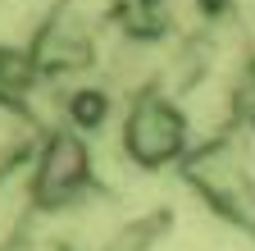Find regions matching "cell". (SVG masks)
<instances>
[{
    "instance_id": "1",
    "label": "cell",
    "mask_w": 255,
    "mask_h": 251,
    "mask_svg": "<svg viewBox=\"0 0 255 251\" xmlns=\"http://www.w3.org/2000/svg\"><path fill=\"white\" fill-rule=\"evenodd\" d=\"M123 151L146 169H159V165L178 160L187 151V114L169 96H159V91L137 96L128 119H123Z\"/></svg>"
},
{
    "instance_id": "3",
    "label": "cell",
    "mask_w": 255,
    "mask_h": 251,
    "mask_svg": "<svg viewBox=\"0 0 255 251\" xmlns=\"http://www.w3.org/2000/svg\"><path fill=\"white\" fill-rule=\"evenodd\" d=\"M251 82H255V64H251Z\"/></svg>"
},
{
    "instance_id": "2",
    "label": "cell",
    "mask_w": 255,
    "mask_h": 251,
    "mask_svg": "<svg viewBox=\"0 0 255 251\" xmlns=\"http://www.w3.org/2000/svg\"><path fill=\"white\" fill-rule=\"evenodd\" d=\"M87 183V146L78 133H55L46 146H41V165H37V178H32V192H37L46 206H59L82 192Z\"/></svg>"
}]
</instances>
